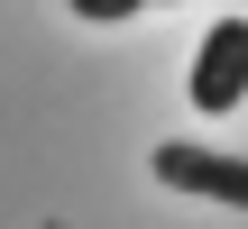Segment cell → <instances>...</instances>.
Instances as JSON below:
<instances>
[{
  "label": "cell",
  "instance_id": "obj_2",
  "mask_svg": "<svg viewBox=\"0 0 248 229\" xmlns=\"http://www.w3.org/2000/svg\"><path fill=\"white\" fill-rule=\"evenodd\" d=\"M184 101L193 110H239L248 101V18H221L202 46H193V73H184Z\"/></svg>",
  "mask_w": 248,
  "mask_h": 229
},
{
  "label": "cell",
  "instance_id": "obj_1",
  "mask_svg": "<svg viewBox=\"0 0 248 229\" xmlns=\"http://www.w3.org/2000/svg\"><path fill=\"white\" fill-rule=\"evenodd\" d=\"M147 174L166 193H193V202H221V211H248V156H221V147H193V138H166L147 156Z\"/></svg>",
  "mask_w": 248,
  "mask_h": 229
},
{
  "label": "cell",
  "instance_id": "obj_3",
  "mask_svg": "<svg viewBox=\"0 0 248 229\" xmlns=\"http://www.w3.org/2000/svg\"><path fill=\"white\" fill-rule=\"evenodd\" d=\"M83 28H120V18H138V9H166V0H64Z\"/></svg>",
  "mask_w": 248,
  "mask_h": 229
}]
</instances>
